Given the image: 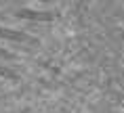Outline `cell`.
I'll return each mask as SVG.
<instances>
[{"instance_id": "obj_3", "label": "cell", "mask_w": 124, "mask_h": 113, "mask_svg": "<svg viewBox=\"0 0 124 113\" xmlns=\"http://www.w3.org/2000/svg\"><path fill=\"white\" fill-rule=\"evenodd\" d=\"M0 78L11 80V82H19V73L13 71V69H11V67H7V65H0Z\"/></svg>"}, {"instance_id": "obj_1", "label": "cell", "mask_w": 124, "mask_h": 113, "mask_svg": "<svg viewBox=\"0 0 124 113\" xmlns=\"http://www.w3.org/2000/svg\"><path fill=\"white\" fill-rule=\"evenodd\" d=\"M17 17L27 19V21H40V23L55 19V15L51 11H34V8H21V11H17Z\"/></svg>"}, {"instance_id": "obj_4", "label": "cell", "mask_w": 124, "mask_h": 113, "mask_svg": "<svg viewBox=\"0 0 124 113\" xmlns=\"http://www.w3.org/2000/svg\"><path fill=\"white\" fill-rule=\"evenodd\" d=\"M0 59H2V61H15V54L8 53L7 48H0Z\"/></svg>"}, {"instance_id": "obj_2", "label": "cell", "mask_w": 124, "mask_h": 113, "mask_svg": "<svg viewBox=\"0 0 124 113\" xmlns=\"http://www.w3.org/2000/svg\"><path fill=\"white\" fill-rule=\"evenodd\" d=\"M0 38L2 40H8V42H34V40H30L27 33L11 29V27H2V25H0Z\"/></svg>"}]
</instances>
